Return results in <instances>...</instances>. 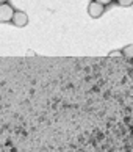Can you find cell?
I'll list each match as a JSON object with an SVG mask.
<instances>
[{"instance_id":"7a4b0ae2","label":"cell","mask_w":133,"mask_h":152,"mask_svg":"<svg viewBox=\"0 0 133 152\" xmlns=\"http://www.w3.org/2000/svg\"><path fill=\"white\" fill-rule=\"evenodd\" d=\"M105 13V5L99 3V2H91L88 5V14L94 19H99L100 16Z\"/></svg>"},{"instance_id":"5b68a950","label":"cell","mask_w":133,"mask_h":152,"mask_svg":"<svg viewBox=\"0 0 133 152\" xmlns=\"http://www.w3.org/2000/svg\"><path fill=\"white\" fill-rule=\"evenodd\" d=\"M121 7H132L133 5V0H116Z\"/></svg>"},{"instance_id":"277c9868","label":"cell","mask_w":133,"mask_h":152,"mask_svg":"<svg viewBox=\"0 0 133 152\" xmlns=\"http://www.w3.org/2000/svg\"><path fill=\"white\" fill-rule=\"evenodd\" d=\"M122 55L127 58H133V44H129L122 49Z\"/></svg>"},{"instance_id":"6da1fadb","label":"cell","mask_w":133,"mask_h":152,"mask_svg":"<svg viewBox=\"0 0 133 152\" xmlns=\"http://www.w3.org/2000/svg\"><path fill=\"white\" fill-rule=\"evenodd\" d=\"M13 16H14V10H13L11 5L0 3V22H2V24L13 20Z\"/></svg>"},{"instance_id":"52a82bcc","label":"cell","mask_w":133,"mask_h":152,"mask_svg":"<svg viewBox=\"0 0 133 152\" xmlns=\"http://www.w3.org/2000/svg\"><path fill=\"white\" fill-rule=\"evenodd\" d=\"M0 3H7V0H0Z\"/></svg>"},{"instance_id":"8992f818","label":"cell","mask_w":133,"mask_h":152,"mask_svg":"<svg viewBox=\"0 0 133 152\" xmlns=\"http://www.w3.org/2000/svg\"><path fill=\"white\" fill-rule=\"evenodd\" d=\"M94 2H99V3H102V5H108V3H111L113 0H94Z\"/></svg>"},{"instance_id":"3957f363","label":"cell","mask_w":133,"mask_h":152,"mask_svg":"<svg viewBox=\"0 0 133 152\" xmlns=\"http://www.w3.org/2000/svg\"><path fill=\"white\" fill-rule=\"evenodd\" d=\"M13 24L16 25V27H25L27 24H28V16H27L24 11H14V16H13Z\"/></svg>"}]
</instances>
